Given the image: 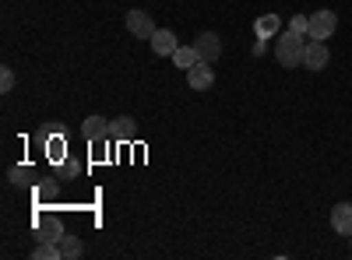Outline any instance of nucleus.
Masks as SVG:
<instances>
[{
	"mask_svg": "<svg viewBox=\"0 0 352 260\" xmlns=\"http://www.w3.org/2000/svg\"><path fill=\"white\" fill-rule=\"evenodd\" d=\"M331 228L338 236H352V204H335L331 208Z\"/></svg>",
	"mask_w": 352,
	"mask_h": 260,
	"instance_id": "9d476101",
	"label": "nucleus"
},
{
	"mask_svg": "<svg viewBox=\"0 0 352 260\" xmlns=\"http://www.w3.org/2000/svg\"><path fill=\"white\" fill-rule=\"evenodd\" d=\"M32 257H36V260H64L60 243H39V246L32 250Z\"/></svg>",
	"mask_w": 352,
	"mask_h": 260,
	"instance_id": "2eb2a0df",
	"label": "nucleus"
},
{
	"mask_svg": "<svg viewBox=\"0 0 352 260\" xmlns=\"http://www.w3.org/2000/svg\"><path fill=\"white\" fill-rule=\"evenodd\" d=\"M36 236H39V243H60V236H64L60 218H56V215H39V222H36Z\"/></svg>",
	"mask_w": 352,
	"mask_h": 260,
	"instance_id": "39448f33",
	"label": "nucleus"
},
{
	"mask_svg": "<svg viewBox=\"0 0 352 260\" xmlns=\"http://www.w3.org/2000/svg\"><path fill=\"white\" fill-rule=\"evenodd\" d=\"M60 253H64V260H78L81 253H85V246H81V239L78 236H60Z\"/></svg>",
	"mask_w": 352,
	"mask_h": 260,
	"instance_id": "4468645a",
	"label": "nucleus"
},
{
	"mask_svg": "<svg viewBox=\"0 0 352 260\" xmlns=\"http://www.w3.org/2000/svg\"><path fill=\"white\" fill-rule=\"evenodd\" d=\"M148 43H152L155 56H173L176 49H180V43H176V36L169 32V28H155V36H152Z\"/></svg>",
	"mask_w": 352,
	"mask_h": 260,
	"instance_id": "1a4fd4ad",
	"label": "nucleus"
},
{
	"mask_svg": "<svg viewBox=\"0 0 352 260\" xmlns=\"http://www.w3.org/2000/svg\"><path fill=\"white\" fill-rule=\"evenodd\" d=\"M32 176V169H11V183H28Z\"/></svg>",
	"mask_w": 352,
	"mask_h": 260,
	"instance_id": "6ab92c4d",
	"label": "nucleus"
},
{
	"mask_svg": "<svg viewBox=\"0 0 352 260\" xmlns=\"http://www.w3.org/2000/svg\"><path fill=\"white\" fill-rule=\"evenodd\" d=\"M194 49H197V56H201L204 64H212V60H219V53H222V39L215 32H201L194 39Z\"/></svg>",
	"mask_w": 352,
	"mask_h": 260,
	"instance_id": "423d86ee",
	"label": "nucleus"
},
{
	"mask_svg": "<svg viewBox=\"0 0 352 260\" xmlns=\"http://www.w3.org/2000/svg\"><path fill=\"white\" fill-rule=\"evenodd\" d=\"M187 84H190L194 92H208L212 84H215V71L201 60V64H194V67L187 71Z\"/></svg>",
	"mask_w": 352,
	"mask_h": 260,
	"instance_id": "6e6552de",
	"label": "nucleus"
},
{
	"mask_svg": "<svg viewBox=\"0 0 352 260\" xmlns=\"http://www.w3.org/2000/svg\"><path fill=\"white\" fill-rule=\"evenodd\" d=\"M257 39H272V36H278L282 32V18L278 14H264V18H257Z\"/></svg>",
	"mask_w": 352,
	"mask_h": 260,
	"instance_id": "9b49d317",
	"label": "nucleus"
},
{
	"mask_svg": "<svg viewBox=\"0 0 352 260\" xmlns=\"http://www.w3.org/2000/svg\"><path fill=\"white\" fill-rule=\"evenodd\" d=\"M81 134L92 141V144H106L113 137V123H106V117H88L81 123Z\"/></svg>",
	"mask_w": 352,
	"mask_h": 260,
	"instance_id": "20e7f679",
	"label": "nucleus"
},
{
	"mask_svg": "<svg viewBox=\"0 0 352 260\" xmlns=\"http://www.w3.org/2000/svg\"><path fill=\"white\" fill-rule=\"evenodd\" d=\"M328 43H317V39H310L307 43V49H303V67L307 71H320V67H328Z\"/></svg>",
	"mask_w": 352,
	"mask_h": 260,
	"instance_id": "0eeeda50",
	"label": "nucleus"
},
{
	"mask_svg": "<svg viewBox=\"0 0 352 260\" xmlns=\"http://www.w3.org/2000/svg\"><path fill=\"white\" fill-rule=\"evenodd\" d=\"M11 88H14V71H11V67H4V71H0V92L8 95Z\"/></svg>",
	"mask_w": 352,
	"mask_h": 260,
	"instance_id": "dca6fc26",
	"label": "nucleus"
},
{
	"mask_svg": "<svg viewBox=\"0 0 352 260\" xmlns=\"http://www.w3.org/2000/svg\"><path fill=\"white\" fill-rule=\"evenodd\" d=\"M303 32H292V28H285V32L275 36V60L282 67H303Z\"/></svg>",
	"mask_w": 352,
	"mask_h": 260,
	"instance_id": "f257e3e1",
	"label": "nucleus"
},
{
	"mask_svg": "<svg viewBox=\"0 0 352 260\" xmlns=\"http://www.w3.org/2000/svg\"><path fill=\"white\" fill-rule=\"evenodd\" d=\"M335 28H338V14L335 11H314L310 14V28H307V39L324 43V39L335 36Z\"/></svg>",
	"mask_w": 352,
	"mask_h": 260,
	"instance_id": "f03ea898",
	"label": "nucleus"
},
{
	"mask_svg": "<svg viewBox=\"0 0 352 260\" xmlns=\"http://www.w3.org/2000/svg\"><path fill=\"white\" fill-rule=\"evenodd\" d=\"M173 64H176V67H184V71H190L194 64H201V56H197L194 46H180V49L173 53Z\"/></svg>",
	"mask_w": 352,
	"mask_h": 260,
	"instance_id": "f8f14e48",
	"label": "nucleus"
},
{
	"mask_svg": "<svg viewBox=\"0 0 352 260\" xmlns=\"http://www.w3.org/2000/svg\"><path fill=\"white\" fill-rule=\"evenodd\" d=\"M127 28L134 39H152L155 36V21L148 11H127Z\"/></svg>",
	"mask_w": 352,
	"mask_h": 260,
	"instance_id": "7ed1b4c3",
	"label": "nucleus"
},
{
	"mask_svg": "<svg viewBox=\"0 0 352 260\" xmlns=\"http://www.w3.org/2000/svg\"><path fill=\"white\" fill-rule=\"evenodd\" d=\"M46 152H50L53 158H64V141H60V137H53V141L46 144Z\"/></svg>",
	"mask_w": 352,
	"mask_h": 260,
	"instance_id": "a211bd4d",
	"label": "nucleus"
},
{
	"mask_svg": "<svg viewBox=\"0 0 352 260\" xmlns=\"http://www.w3.org/2000/svg\"><path fill=\"white\" fill-rule=\"evenodd\" d=\"M289 28H292V32H303V36H307V28H310V18H303V14H296V18H292V21H289Z\"/></svg>",
	"mask_w": 352,
	"mask_h": 260,
	"instance_id": "f3484780",
	"label": "nucleus"
},
{
	"mask_svg": "<svg viewBox=\"0 0 352 260\" xmlns=\"http://www.w3.org/2000/svg\"><path fill=\"white\" fill-rule=\"evenodd\" d=\"M113 141H120V144L134 141V120H131V117H120V120H113Z\"/></svg>",
	"mask_w": 352,
	"mask_h": 260,
	"instance_id": "ddd939ff",
	"label": "nucleus"
}]
</instances>
